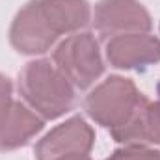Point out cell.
<instances>
[{"instance_id":"1","label":"cell","mask_w":160,"mask_h":160,"mask_svg":"<svg viewBox=\"0 0 160 160\" xmlns=\"http://www.w3.org/2000/svg\"><path fill=\"white\" fill-rule=\"evenodd\" d=\"M89 19L88 0H30L15 15L9 41L21 54H43L62 36L88 26Z\"/></svg>"},{"instance_id":"2","label":"cell","mask_w":160,"mask_h":160,"mask_svg":"<svg viewBox=\"0 0 160 160\" xmlns=\"http://www.w3.org/2000/svg\"><path fill=\"white\" fill-rule=\"evenodd\" d=\"M19 93L41 119L52 121L77 106V88L50 60H34L19 75Z\"/></svg>"},{"instance_id":"3","label":"cell","mask_w":160,"mask_h":160,"mask_svg":"<svg viewBox=\"0 0 160 160\" xmlns=\"http://www.w3.org/2000/svg\"><path fill=\"white\" fill-rule=\"evenodd\" d=\"M142 97L143 93L138 91L130 78L110 77L89 91L84 101V110L95 123L116 130L134 114Z\"/></svg>"},{"instance_id":"4","label":"cell","mask_w":160,"mask_h":160,"mask_svg":"<svg viewBox=\"0 0 160 160\" xmlns=\"http://www.w3.org/2000/svg\"><path fill=\"white\" fill-rule=\"evenodd\" d=\"M52 62L77 89H88L104 71L99 43L89 32H77L65 38L56 47Z\"/></svg>"},{"instance_id":"5","label":"cell","mask_w":160,"mask_h":160,"mask_svg":"<svg viewBox=\"0 0 160 160\" xmlns=\"http://www.w3.org/2000/svg\"><path fill=\"white\" fill-rule=\"evenodd\" d=\"M95 142L93 128L84 118L73 116L54 127L36 145V160H62L73 157H89Z\"/></svg>"},{"instance_id":"6","label":"cell","mask_w":160,"mask_h":160,"mask_svg":"<svg viewBox=\"0 0 160 160\" xmlns=\"http://www.w3.org/2000/svg\"><path fill=\"white\" fill-rule=\"evenodd\" d=\"M93 24L97 34L104 39L121 34L149 32L153 28L149 11L138 0H99L93 13Z\"/></svg>"},{"instance_id":"7","label":"cell","mask_w":160,"mask_h":160,"mask_svg":"<svg viewBox=\"0 0 160 160\" xmlns=\"http://www.w3.org/2000/svg\"><path fill=\"white\" fill-rule=\"evenodd\" d=\"M106 60L118 69L143 71L160 62V39L149 32L110 38L106 39Z\"/></svg>"},{"instance_id":"8","label":"cell","mask_w":160,"mask_h":160,"mask_svg":"<svg viewBox=\"0 0 160 160\" xmlns=\"http://www.w3.org/2000/svg\"><path fill=\"white\" fill-rule=\"evenodd\" d=\"M114 140L125 145H153L160 143V97L149 101L145 95L134 114L119 128L110 130Z\"/></svg>"},{"instance_id":"9","label":"cell","mask_w":160,"mask_h":160,"mask_svg":"<svg viewBox=\"0 0 160 160\" xmlns=\"http://www.w3.org/2000/svg\"><path fill=\"white\" fill-rule=\"evenodd\" d=\"M45 127V119L26 106L22 101H15L8 118L0 125V153L19 149L26 145Z\"/></svg>"},{"instance_id":"10","label":"cell","mask_w":160,"mask_h":160,"mask_svg":"<svg viewBox=\"0 0 160 160\" xmlns=\"http://www.w3.org/2000/svg\"><path fill=\"white\" fill-rule=\"evenodd\" d=\"M106 160H160V151L147 145H125L118 149Z\"/></svg>"},{"instance_id":"11","label":"cell","mask_w":160,"mask_h":160,"mask_svg":"<svg viewBox=\"0 0 160 160\" xmlns=\"http://www.w3.org/2000/svg\"><path fill=\"white\" fill-rule=\"evenodd\" d=\"M13 84L8 77L0 73V125L8 118L11 106H13Z\"/></svg>"},{"instance_id":"12","label":"cell","mask_w":160,"mask_h":160,"mask_svg":"<svg viewBox=\"0 0 160 160\" xmlns=\"http://www.w3.org/2000/svg\"><path fill=\"white\" fill-rule=\"evenodd\" d=\"M62 160H91L89 157H73V158H62Z\"/></svg>"}]
</instances>
